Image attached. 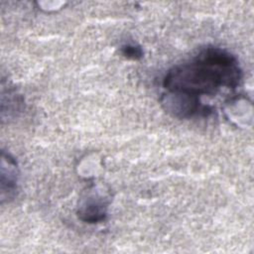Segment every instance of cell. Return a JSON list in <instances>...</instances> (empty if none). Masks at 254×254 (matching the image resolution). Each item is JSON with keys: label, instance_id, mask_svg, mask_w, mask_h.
<instances>
[{"label": "cell", "instance_id": "2", "mask_svg": "<svg viewBox=\"0 0 254 254\" xmlns=\"http://www.w3.org/2000/svg\"><path fill=\"white\" fill-rule=\"evenodd\" d=\"M78 215L84 221L98 222L105 216V206L98 201L91 200L80 208Z\"/></svg>", "mask_w": 254, "mask_h": 254}, {"label": "cell", "instance_id": "3", "mask_svg": "<svg viewBox=\"0 0 254 254\" xmlns=\"http://www.w3.org/2000/svg\"><path fill=\"white\" fill-rule=\"evenodd\" d=\"M122 54L128 58V59H132V60H137L139 58L142 57V50L139 47L136 46H125L122 49Z\"/></svg>", "mask_w": 254, "mask_h": 254}, {"label": "cell", "instance_id": "1", "mask_svg": "<svg viewBox=\"0 0 254 254\" xmlns=\"http://www.w3.org/2000/svg\"><path fill=\"white\" fill-rule=\"evenodd\" d=\"M241 79L237 60L217 48L201 51L191 62L172 67L163 85L169 92L198 97L213 95L220 88H234Z\"/></svg>", "mask_w": 254, "mask_h": 254}]
</instances>
